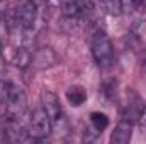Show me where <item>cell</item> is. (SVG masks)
I'll return each instance as SVG.
<instances>
[{"label": "cell", "mask_w": 146, "mask_h": 144, "mask_svg": "<svg viewBox=\"0 0 146 144\" xmlns=\"http://www.w3.org/2000/svg\"><path fill=\"white\" fill-rule=\"evenodd\" d=\"M0 104L3 105L5 120H21L27 110V100L22 88L10 81H0Z\"/></svg>", "instance_id": "6da1fadb"}, {"label": "cell", "mask_w": 146, "mask_h": 144, "mask_svg": "<svg viewBox=\"0 0 146 144\" xmlns=\"http://www.w3.org/2000/svg\"><path fill=\"white\" fill-rule=\"evenodd\" d=\"M92 54H94V59L97 61V65L100 68H109L114 65V48H112V42H110L109 36L102 31V29H97L92 36Z\"/></svg>", "instance_id": "7a4b0ae2"}, {"label": "cell", "mask_w": 146, "mask_h": 144, "mask_svg": "<svg viewBox=\"0 0 146 144\" xmlns=\"http://www.w3.org/2000/svg\"><path fill=\"white\" fill-rule=\"evenodd\" d=\"M51 129H53V122L49 119V115L46 114L44 108H36L31 117H29V124H27V131H29V136L33 139H46L49 134H51Z\"/></svg>", "instance_id": "3957f363"}, {"label": "cell", "mask_w": 146, "mask_h": 144, "mask_svg": "<svg viewBox=\"0 0 146 144\" xmlns=\"http://www.w3.org/2000/svg\"><path fill=\"white\" fill-rule=\"evenodd\" d=\"M37 17H39V9H37L31 0H26V2H22L21 7L15 10L14 22L17 24V27H19L22 32H31V31L36 27Z\"/></svg>", "instance_id": "277c9868"}, {"label": "cell", "mask_w": 146, "mask_h": 144, "mask_svg": "<svg viewBox=\"0 0 146 144\" xmlns=\"http://www.w3.org/2000/svg\"><path fill=\"white\" fill-rule=\"evenodd\" d=\"M41 102H42V108L49 115L53 126L54 124H60L63 120V108H61V104H60V98L53 92L44 90L42 95H41Z\"/></svg>", "instance_id": "5b68a950"}, {"label": "cell", "mask_w": 146, "mask_h": 144, "mask_svg": "<svg viewBox=\"0 0 146 144\" xmlns=\"http://www.w3.org/2000/svg\"><path fill=\"white\" fill-rule=\"evenodd\" d=\"M60 9L66 19H82L88 10H90V2L88 0H60Z\"/></svg>", "instance_id": "8992f818"}, {"label": "cell", "mask_w": 146, "mask_h": 144, "mask_svg": "<svg viewBox=\"0 0 146 144\" xmlns=\"http://www.w3.org/2000/svg\"><path fill=\"white\" fill-rule=\"evenodd\" d=\"M131 136H133V120L131 119H122L115 129L112 131L110 134V143L112 144H127L131 141Z\"/></svg>", "instance_id": "52a82bcc"}, {"label": "cell", "mask_w": 146, "mask_h": 144, "mask_svg": "<svg viewBox=\"0 0 146 144\" xmlns=\"http://www.w3.org/2000/svg\"><path fill=\"white\" fill-rule=\"evenodd\" d=\"M66 100L72 104L73 107H80L82 104H85L87 100V92L83 87H78V85H73L66 90Z\"/></svg>", "instance_id": "ba28073f"}, {"label": "cell", "mask_w": 146, "mask_h": 144, "mask_svg": "<svg viewBox=\"0 0 146 144\" xmlns=\"http://www.w3.org/2000/svg\"><path fill=\"white\" fill-rule=\"evenodd\" d=\"M109 126V119L102 112H92L90 114V127L94 129L95 134H100L106 127Z\"/></svg>", "instance_id": "9c48e42d"}, {"label": "cell", "mask_w": 146, "mask_h": 144, "mask_svg": "<svg viewBox=\"0 0 146 144\" xmlns=\"http://www.w3.org/2000/svg\"><path fill=\"white\" fill-rule=\"evenodd\" d=\"M100 5H102V10L109 14L110 17H119L124 10L122 0H100Z\"/></svg>", "instance_id": "30bf717a"}, {"label": "cell", "mask_w": 146, "mask_h": 144, "mask_svg": "<svg viewBox=\"0 0 146 144\" xmlns=\"http://www.w3.org/2000/svg\"><path fill=\"white\" fill-rule=\"evenodd\" d=\"M5 41H7V20L0 9V53L5 49Z\"/></svg>", "instance_id": "8fae6325"}, {"label": "cell", "mask_w": 146, "mask_h": 144, "mask_svg": "<svg viewBox=\"0 0 146 144\" xmlns=\"http://www.w3.org/2000/svg\"><path fill=\"white\" fill-rule=\"evenodd\" d=\"M122 5L129 10H143V0H122Z\"/></svg>", "instance_id": "7c38bea8"}, {"label": "cell", "mask_w": 146, "mask_h": 144, "mask_svg": "<svg viewBox=\"0 0 146 144\" xmlns=\"http://www.w3.org/2000/svg\"><path fill=\"white\" fill-rule=\"evenodd\" d=\"M31 2L36 5L37 9H39V12H41V10H44V9H46V5H48V0H31Z\"/></svg>", "instance_id": "4fadbf2b"}, {"label": "cell", "mask_w": 146, "mask_h": 144, "mask_svg": "<svg viewBox=\"0 0 146 144\" xmlns=\"http://www.w3.org/2000/svg\"><path fill=\"white\" fill-rule=\"evenodd\" d=\"M3 141H7V134H5V127L0 126V143H3Z\"/></svg>", "instance_id": "5bb4252c"}]
</instances>
